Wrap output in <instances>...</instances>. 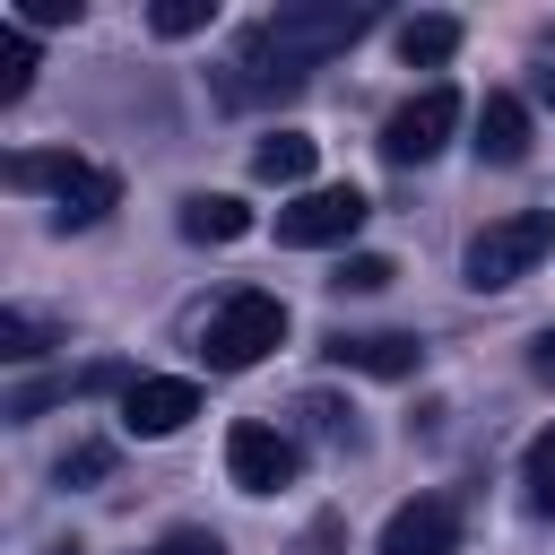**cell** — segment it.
Returning <instances> with one entry per match:
<instances>
[{"instance_id":"obj_17","label":"cell","mask_w":555,"mask_h":555,"mask_svg":"<svg viewBox=\"0 0 555 555\" xmlns=\"http://www.w3.org/2000/svg\"><path fill=\"white\" fill-rule=\"evenodd\" d=\"M390 278H399V269H390V260H382V251H347V260H338V278H330V286H338V295H382V286H390Z\"/></svg>"},{"instance_id":"obj_2","label":"cell","mask_w":555,"mask_h":555,"mask_svg":"<svg viewBox=\"0 0 555 555\" xmlns=\"http://www.w3.org/2000/svg\"><path fill=\"white\" fill-rule=\"evenodd\" d=\"M0 182H9V191H52V199H61V225H95V217L121 199V182H113L104 165L69 156V147H17V156L0 165Z\"/></svg>"},{"instance_id":"obj_9","label":"cell","mask_w":555,"mask_h":555,"mask_svg":"<svg viewBox=\"0 0 555 555\" xmlns=\"http://www.w3.org/2000/svg\"><path fill=\"white\" fill-rule=\"evenodd\" d=\"M199 416V382H173V373H147V382H130L121 390V434H182Z\"/></svg>"},{"instance_id":"obj_24","label":"cell","mask_w":555,"mask_h":555,"mask_svg":"<svg viewBox=\"0 0 555 555\" xmlns=\"http://www.w3.org/2000/svg\"><path fill=\"white\" fill-rule=\"evenodd\" d=\"M529 373H538V382L555 390V338H538V347H529Z\"/></svg>"},{"instance_id":"obj_19","label":"cell","mask_w":555,"mask_h":555,"mask_svg":"<svg viewBox=\"0 0 555 555\" xmlns=\"http://www.w3.org/2000/svg\"><path fill=\"white\" fill-rule=\"evenodd\" d=\"M208 17H217V0H156V9H147L156 35H199Z\"/></svg>"},{"instance_id":"obj_13","label":"cell","mask_w":555,"mask_h":555,"mask_svg":"<svg viewBox=\"0 0 555 555\" xmlns=\"http://www.w3.org/2000/svg\"><path fill=\"white\" fill-rule=\"evenodd\" d=\"M460 52V17H408L399 26V61L408 69H434V61H451Z\"/></svg>"},{"instance_id":"obj_6","label":"cell","mask_w":555,"mask_h":555,"mask_svg":"<svg viewBox=\"0 0 555 555\" xmlns=\"http://www.w3.org/2000/svg\"><path fill=\"white\" fill-rule=\"evenodd\" d=\"M364 217H373V199H364L356 182H321V191H304L295 208H278V243H295V251H312V243H347Z\"/></svg>"},{"instance_id":"obj_1","label":"cell","mask_w":555,"mask_h":555,"mask_svg":"<svg viewBox=\"0 0 555 555\" xmlns=\"http://www.w3.org/2000/svg\"><path fill=\"white\" fill-rule=\"evenodd\" d=\"M356 35H373V0H321V9H278L243 35L234 69L217 78L225 104H269V95H295L330 52H347Z\"/></svg>"},{"instance_id":"obj_7","label":"cell","mask_w":555,"mask_h":555,"mask_svg":"<svg viewBox=\"0 0 555 555\" xmlns=\"http://www.w3.org/2000/svg\"><path fill=\"white\" fill-rule=\"evenodd\" d=\"M225 468H234V486L243 494H278V486H295V468H304V451L278 434V425H260V416H243L234 434H225Z\"/></svg>"},{"instance_id":"obj_5","label":"cell","mask_w":555,"mask_h":555,"mask_svg":"<svg viewBox=\"0 0 555 555\" xmlns=\"http://www.w3.org/2000/svg\"><path fill=\"white\" fill-rule=\"evenodd\" d=\"M451 130H460V95H451V87H425V95H408V104L382 121V156H390V165H425V156L451 147Z\"/></svg>"},{"instance_id":"obj_14","label":"cell","mask_w":555,"mask_h":555,"mask_svg":"<svg viewBox=\"0 0 555 555\" xmlns=\"http://www.w3.org/2000/svg\"><path fill=\"white\" fill-rule=\"evenodd\" d=\"M251 173H260V182H304V173H312V139H304V130H269V139L251 147Z\"/></svg>"},{"instance_id":"obj_3","label":"cell","mask_w":555,"mask_h":555,"mask_svg":"<svg viewBox=\"0 0 555 555\" xmlns=\"http://www.w3.org/2000/svg\"><path fill=\"white\" fill-rule=\"evenodd\" d=\"M269 347H286V304L260 295V286H234V295L208 312V330H199L208 373H251Z\"/></svg>"},{"instance_id":"obj_25","label":"cell","mask_w":555,"mask_h":555,"mask_svg":"<svg viewBox=\"0 0 555 555\" xmlns=\"http://www.w3.org/2000/svg\"><path fill=\"white\" fill-rule=\"evenodd\" d=\"M538 95H546V104H555V69H538Z\"/></svg>"},{"instance_id":"obj_21","label":"cell","mask_w":555,"mask_h":555,"mask_svg":"<svg viewBox=\"0 0 555 555\" xmlns=\"http://www.w3.org/2000/svg\"><path fill=\"white\" fill-rule=\"evenodd\" d=\"M78 0H17V26H69Z\"/></svg>"},{"instance_id":"obj_16","label":"cell","mask_w":555,"mask_h":555,"mask_svg":"<svg viewBox=\"0 0 555 555\" xmlns=\"http://www.w3.org/2000/svg\"><path fill=\"white\" fill-rule=\"evenodd\" d=\"M0 356L9 364H35V356H52V330L35 312H0Z\"/></svg>"},{"instance_id":"obj_4","label":"cell","mask_w":555,"mask_h":555,"mask_svg":"<svg viewBox=\"0 0 555 555\" xmlns=\"http://www.w3.org/2000/svg\"><path fill=\"white\" fill-rule=\"evenodd\" d=\"M546 251H555V217H546V208H512V217H494V225L468 234V286L494 295V286L529 278Z\"/></svg>"},{"instance_id":"obj_15","label":"cell","mask_w":555,"mask_h":555,"mask_svg":"<svg viewBox=\"0 0 555 555\" xmlns=\"http://www.w3.org/2000/svg\"><path fill=\"white\" fill-rule=\"evenodd\" d=\"M26 87H35V35L9 26V35H0V104H17Z\"/></svg>"},{"instance_id":"obj_18","label":"cell","mask_w":555,"mask_h":555,"mask_svg":"<svg viewBox=\"0 0 555 555\" xmlns=\"http://www.w3.org/2000/svg\"><path fill=\"white\" fill-rule=\"evenodd\" d=\"M520 477H529V503H538V512H555V425L520 451Z\"/></svg>"},{"instance_id":"obj_12","label":"cell","mask_w":555,"mask_h":555,"mask_svg":"<svg viewBox=\"0 0 555 555\" xmlns=\"http://www.w3.org/2000/svg\"><path fill=\"white\" fill-rule=\"evenodd\" d=\"M182 234H191V243H243V234H251V208H243L234 191H191V199H182Z\"/></svg>"},{"instance_id":"obj_22","label":"cell","mask_w":555,"mask_h":555,"mask_svg":"<svg viewBox=\"0 0 555 555\" xmlns=\"http://www.w3.org/2000/svg\"><path fill=\"white\" fill-rule=\"evenodd\" d=\"M147 555H225V546H217L208 529H173V538H165V546H147Z\"/></svg>"},{"instance_id":"obj_8","label":"cell","mask_w":555,"mask_h":555,"mask_svg":"<svg viewBox=\"0 0 555 555\" xmlns=\"http://www.w3.org/2000/svg\"><path fill=\"white\" fill-rule=\"evenodd\" d=\"M382 555H460V503L451 494H416L382 520Z\"/></svg>"},{"instance_id":"obj_20","label":"cell","mask_w":555,"mask_h":555,"mask_svg":"<svg viewBox=\"0 0 555 555\" xmlns=\"http://www.w3.org/2000/svg\"><path fill=\"white\" fill-rule=\"evenodd\" d=\"M104 468H113V451H104V442H69V460H61V486H95Z\"/></svg>"},{"instance_id":"obj_10","label":"cell","mask_w":555,"mask_h":555,"mask_svg":"<svg viewBox=\"0 0 555 555\" xmlns=\"http://www.w3.org/2000/svg\"><path fill=\"white\" fill-rule=\"evenodd\" d=\"M330 356L356 364V373H373V382H408V373H416V338H408V330H338Z\"/></svg>"},{"instance_id":"obj_11","label":"cell","mask_w":555,"mask_h":555,"mask_svg":"<svg viewBox=\"0 0 555 555\" xmlns=\"http://www.w3.org/2000/svg\"><path fill=\"white\" fill-rule=\"evenodd\" d=\"M477 156L486 165H520L529 156V104L520 95H486L477 104Z\"/></svg>"},{"instance_id":"obj_23","label":"cell","mask_w":555,"mask_h":555,"mask_svg":"<svg viewBox=\"0 0 555 555\" xmlns=\"http://www.w3.org/2000/svg\"><path fill=\"white\" fill-rule=\"evenodd\" d=\"M295 416H304V425H312V434H347V416H338V408H330V399H304V408H295Z\"/></svg>"}]
</instances>
